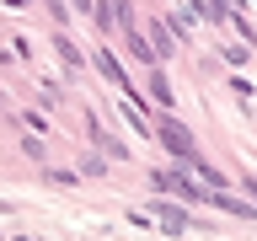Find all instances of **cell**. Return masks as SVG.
<instances>
[{"instance_id":"6da1fadb","label":"cell","mask_w":257,"mask_h":241,"mask_svg":"<svg viewBox=\"0 0 257 241\" xmlns=\"http://www.w3.org/2000/svg\"><path fill=\"white\" fill-rule=\"evenodd\" d=\"M161 140H166V150H172V156L198 161V150H193V140H188V129L177 124V118H161Z\"/></svg>"},{"instance_id":"7a4b0ae2","label":"cell","mask_w":257,"mask_h":241,"mask_svg":"<svg viewBox=\"0 0 257 241\" xmlns=\"http://www.w3.org/2000/svg\"><path fill=\"white\" fill-rule=\"evenodd\" d=\"M6 6H27V0H6Z\"/></svg>"}]
</instances>
